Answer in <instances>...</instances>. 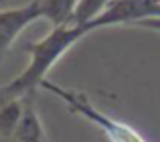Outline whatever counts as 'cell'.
<instances>
[{
	"mask_svg": "<svg viewBox=\"0 0 160 142\" xmlns=\"http://www.w3.org/2000/svg\"><path fill=\"white\" fill-rule=\"evenodd\" d=\"M89 33H91L89 23L87 24L65 23L53 27L51 33H47L43 39L28 43L24 49L31 55V61L18 77L8 81L6 85H0V99H12L35 94L37 87H41V83L47 79L49 71L59 63V59Z\"/></svg>",
	"mask_w": 160,
	"mask_h": 142,
	"instance_id": "6da1fadb",
	"label": "cell"
},
{
	"mask_svg": "<svg viewBox=\"0 0 160 142\" xmlns=\"http://www.w3.org/2000/svg\"><path fill=\"white\" fill-rule=\"evenodd\" d=\"M41 87L51 91L53 95H57L73 114L85 118L87 122H91L98 130H102V134L108 138V142H148L138 130H134L130 124L120 122V120L103 114L102 110H98L83 91L67 89V87H61V85H57V83L49 81V79H45V81L41 83Z\"/></svg>",
	"mask_w": 160,
	"mask_h": 142,
	"instance_id": "7a4b0ae2",
	"label": "cell"
},
{
	"mask_svg": "<svg viewBox=\"0 0 160 142\" xmlns=\"http://www.w3.org/2000/svg\"><path fill=\"white\" fill-rule=\"evenodd\" d=\"M39 18H45L43 0H31L16 8H0V65L20 33Z\"/></svg>",
	"mask_w": 160,
	"mask_h": 142,
	"instance_id": "3957f363",
	"label": "cell"
},
{
	"mask_svg": "<svg viewBox=\"0 0 160 142\" xmlns=\"http://www.w3.org/2000/svg\"><path fill=\"white\" fill-rule=\"evenodd\" d=\"M0 142H49V136L45 132L43 120L37 110L35 94L24 95V108L14 132L6 138H0Z\"/></svg>",
	"mask_w": 160,
	"mask_h": 142,
	"instance_id": "277c9868",
	"label": "cell"
},
{
	"mask_svg": "<svg viewBox=\"0 0 160 142\" xmlns=\"http://www.w3.org/2000/svg\"><path fill=\"white\" fill-rule=\"evenodd\" d=\"M112 2L113 0H79L69 23H73V24H87L89 20H93L99 12L106 10Z\"/></svg>",
	"mask_w": 160,
	"mask_h": 142,
	"instance_id": "5b68a950",
	"label": "cell"
},
{
	"mask_svg": "<svg viewBox=\"0 0 160 142\" xmlns=\"http://www.w3.org/2000/svg\"><path fill=\"white\" fill-rule=\"evenodd\" d=\"M134 27H140V28H148V31L160 33V16H154V18H144V20H140V23H136Z\"/></svg>",
	"mask_w": 160,
	"mask_h": 142,
	"instance_id": "8992f818",
	"label": "cell"
},
{
	"mask_svg": "<svg viewBox=\"0 0 160 142\" xmlns=\"http://www.w3.org/2000/svg\"><path fill=\"white\" fill-rule=\"evenodd\" d=\"M2 2H4V0H0V4H2Z\"/></svg>",
	"mask_w": 160,
	"mask_h": 142,
	"instance_id": "52a82bcc",
	"label": "cell"
}]
</instances>
